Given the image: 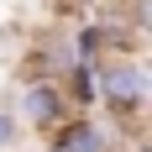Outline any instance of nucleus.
I'll return each instance as SVG.
<instances>
[{
	"label": "nucleus",
	"instance_id": "obj_1",
	"mask_svg": "<svg viewBox=\"0 0 152 152\" xmlns=\"http://www.w3.org/2000/svg\"><path fill=\"white\" fill-rule=\"evenodd\" d=\"M152 94L147 63L142 58H100L94 63V105L110 110V121H142Z\"/></svg>",
	"mask_w": 152,
	"mask_h": 152
},
{
	"label": "nucleus",
	"instance_id": "obj_2",
	"mask_svg": "<svg viewBox=\"0 0 152 152\" xmlns=\"http://www.w3.org/2000/svg\"><path fill=\"white\" fill-rule=\"evenodd\" d=\"M74 110H68V94H63L58 79H21V94H16V121L26 131H58Z\"/></svg>",
	"mask_w": 152,
	"mask_h": 152
},
{
	"label": "nucleus",
	"instance_id": "obj_3",
	"mask_svg": "<svg viewBox=\"0 0 152 152\" xmlns=\"http://www.w3.org/2000/svg\"><path fill=\"white\" fill-rule=\"evenodd\" d=\"M110 147H115V137L89 110H74L58 131H47V152H110Z\"/></svg>",
	"mask_w": 152,
	"mask_h": 152
},
{
	"label": "nucleus",
	"instance_id": "obj_4",
	"mask_svg": "<svg viewBox=\"0 0 152 152\" xmlns=\"http://www.w3.org/2000/svg\"><path fill=\"white\" fill-rule=\"evenodd\" d=\"M74 68V42L68 37H42V47H37V58H31V79H58Z\"/></svg>",
	"mask_w": 152,
	"mask_h": 152
},
{
	"label": "nucleus",
	"instance_id": "obj_5",
	"mask_svg": "<svg viewBox=\"0 0 152 152\" xmlns=\"http://www.w3.org/2000/svg\"><path fill=\"white\" fill-rule=\"evenodd\" d=\"M68 84H63V94H68V110H89L94 105V63L74 58V68H68Z\"/></svg>",
	"mask_w": 152,
	"mask_h": 152
},
{
	"label": "nucleus",
	"instance_id": "obj_6",
	"mask_svg": "<svg viewBox=\"0 0 152 152\" xmlns=\"http://www.w3.org/2000/svg\"><path fill=\"white\" fill-rule=\"evenodd\" d=\"M21 137H26V126L16 121V110H0V152H16Z\"/></svg>",
	"mask_w": 152,
	"mask_h": 152
},
{
	"label": "nucleus",
	"instance_id": "obj_7",
	"mask_svg": "<svg viewBox=\"0 0 152 152\" xmlns=\"http://www.w3.org/2000/svg\"><path fill=\"white\" fill-rule=\"evenodd\" d=\"M131 152H152V147H147V142H137V147H131Z\"/></svg>",
	"mask_w": 152,
	"mask_h": 152
}]
</instances>
